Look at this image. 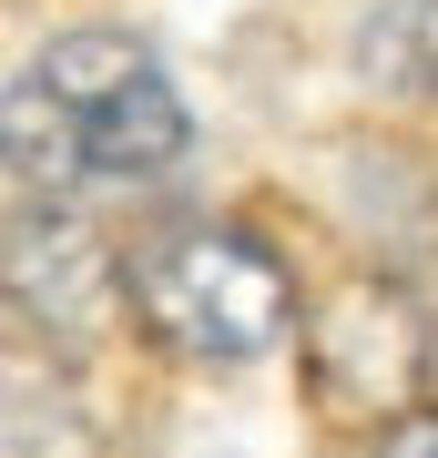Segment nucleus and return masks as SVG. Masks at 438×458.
I'll return each instance as SVG.
<instances>
[{
    "label": "nucleus",
    "mask_w": 438,
    "mask_h": 458,
    "mask_svg": "<svg viewBox=\"0 0 438 458\" xmlns=\"http://www.w3.org/2000/svg\"><path fill=\"white\" fill-rule=\"evenodd\" d=\"M123 295L133 316L194 367H245L286 336L296 295H286V265L255 245L245 225H214V214H174L153 225L143 245L123 255Z\"/></svg>",
    "instance_id": "1"
},
{
    "label": "nucleus",
    "mask_w": 438,
    "mask_h": 458,
    "mask_svg": "<svg viewBox=\"0 0 438 458\" xmlns=\"http://www.w3.org/2000/svg\"><path fill=\"white\" fill-rule=\"evenodd\" d=\"M31 72L62 92V113H72L82 164H92V174L143 183V174H163V164H184V143H194L184 92L163 82V62L123 31V21H82V31H62Z\"/></svg>",
    "instance_id": "2"
},
{
    "label": "nucleus",
    "mask_w": 438,
    "mask_h": 458,
    "mask_svg": "<svg viewBox=\"0 0 438 458\" xmlns=\"http://www.w3.org/2000/svg\"><path fill=\"white\" fill-rule=\"evenodd\" d=\"M92 276H102V245L82 234V214L62 194H11V306L51 316V327H82Z\"/></svg>",
    "instance_id": "3"
},
{
    "label": "nucleus",
    "mask_w": 438,
    "mask_h": 458,
    "mask_svg": "<svg viewBox=\"0 0 438 458\" xmlns=\"http://www.w3.org/2000/svg\"><path fill=\"white\" fill-rule=\"evenodd\" d=\"M0 132H11V194H72L82 174V132L62 113V92L41 82V72H21L11 82V113H0Z\"/></svg>",
    "instance_id": "4"
},
{
    "label": "nucleus",
    "mask_w": 438,
    "mask_h": 458,
    "mask_svg": "<svg viewBox=\"0 0 438 458\" xmlns=\"http://www.w3.org/2000/svg\"><path fill=\"white\" fill-rule=\"evenodd\" d=\"M367 72L398 92H438V0H388L367 21Z\"/></svg>",
    "instance_id": "5"
},
{
    "label": "nucleus",
    "mask_w": 438,
    "mask_h": 458,
    "mask_svg": "<svg viewBox=\"0 0 438 458\" xmlns=\"http://www.w3.org/2000/svg\"><path fill=\"white\" fill-rule=\"evenodd\" d=\"M377 458H438V408H418V418H398L388 438H377Z\"/></svg>",
    "instance_id": "6"
}]
</instances>
